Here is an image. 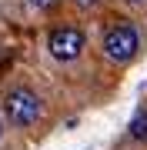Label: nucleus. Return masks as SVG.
I'll return each instance as SVG.
<instances>
[{"mask_svg": "<svg viewBox=\"0 0 147 150\" xmlns=\"http://www.w3.org/2000/svg\"><path fill=\"white\" fill-rule=\"evenodd\" d=\"M104 57L114 60V64H127V60L137 57V50H141V33H137L131 23H117V27H110L104 33Z\"/></svg>", "mask_w": 147, "mask_h": 150, "instance_id": "nucleus-1", "label": "nucleus"}, {"mask_svg": "<svg viewBox=\"0 0 147 150\" xmlns=\"http://www.w3.org/2000/svg\"><path fill=\"white\" fill-rule=\"evenodd\" d=\"M4 110H7V117H10L13 127H30V123H37L40 113H44L37 93L27 90V87H13V90L7 93V100H4Z\"/></svg>", "mask_w": 147, "mask_h": 150, "instance_id": "nucleus-2", "label": "nucleus"}, {"mask_svg": "<svg viewBox=\"0 0 147 150\" xmlns=\"http://www.w3.org/2000/svg\"><path fill=\"white\" fill-rule=\"evenodd\" d=\"M84 47H87V40H84V33L77 30V27H57V30H50V37H47L50 57L60 60V64L77 60V57L84 54Z\"/></svg>", "mask_w": 147, "mask_h": 150, "instance_id": "nucleus-3", "label": "nucleus"}, {"mask_svg": "<svg viewBox=\"0 0 147 150\" xmlns=\"http://www.w3.org/2000/svg\"><path fill=\"white\" fill-rule=\"evenodd\" d=\"M131 137L134 140H147V107L137 110V117L131 120Z\"/></svg>", "mask_w": 147, "mask_h": 150, "instance_id": "nucleus-4", "label": "nucleus"}, {"mask_svg": "<svg viewBox=\"0 0 147 150\" xmlns=\"http://www.w3.org/2000/svg\"><path fill=\"white\" fill-rule=\"evenodd\" d=\"M60 0H27V7L30 10H37V13H44V10H50V7H57Z\"/></svg>", "mask_w": 147, "mask_h": 150, "instance_id": "nucleus-5", "label": "nucleus"}, {"mask_svg": "<svg viewBox=\"0 0 147 150\" xmlns=\"http://www.w3.org/2000/svg\"><path fill=\"white\" fill-rule=\"evenodd\" d=\"M74 4H77V7H80V10H90V7H94V4H97V0H74Z\"/></svg>", "mask_w": 147, "mask_h": 150, "instance_id": "nucleus-6", "label": "nucleus"}, {"mask_svg": "<svg viewBox=\"0 0 147 150\" xmlns=\"http://www.w3.org/2000/svg\"><path fill=\"white\" fill-rule=\"evenodd\" d=\"M127 4H131V7H144L147 0H127Z\"/></svg>", "mask_w": 147, "mask_h": 150, "instance_id": "nucleus-7", "label": "nucleus"}, {"mask_svg": "<svg viewBox=\"0 0 147 150\" xmlns=\"http://www.w3.org/2000/svg\"><path fill=\"white\" fill-rule=\"evenodd\" d=\"M0 130H4V127H0Z\"/></svg>", "mask_w": 147, "mask_h": 150, "instance_id": "nucleus-8", "label": "nucleus"}]
</instances>
